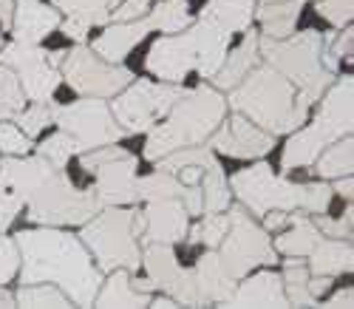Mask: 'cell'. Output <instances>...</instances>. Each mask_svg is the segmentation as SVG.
<instances>
[{
  "label": "cell",
  "mask_w": 354,
  "mask_h": 309,
  "mask_svg": "<svg viewBox=\"0 0 354 309\" xmlns=\"http://www.w3.org/2000/svg\"><path fill=\"white\" fill-rule=\"evenodd\" d=\"M151 292H142L133 287L131 270L116 267L111 270V278L100 287L94 303L97 306H151Z\"/></svg>",
  "instance_id": "4316f807"
},
{
  "label": "cell",
  "mask_w": 354,
  "mask_h": 309,
  "mask_svg": "<svg viewBox=\"0 0 354 309\" xmlns=\"http://www.w3.org/2000/svg\"><path fill=\"white\" fill-rule=\"evenodd\" d=\"M20 270V247L15 238L0 236V287H6Z\"/></svg>",
  "instance_id": "60d3db41"
},
{
  "label": "cell",
  "mask_w": 354,
  "mask_h": 309,
  "mask_svg": "<svg viewBox=\"0 0 354 309\" xmlns=\"http://www.w3.org/2000/svg\"><path fill=\"white\" fill-rule=\"evenodd\" d=\"M142 264L147 270V278L162 290V295H170L182 306H198V290H196V275L193 270H185L176 261V253L170 244L151 241L147 250L142 253Z\"/></svg>",
  "instance_id": "9a60e30c"
},
{
  "label": "cell",
  "mask_w": 354,
  "mask_h": 309,
  "mask_svg": "<svg viewBox=\"0 0 354 309\" xmlns=\"http://www.w3.org/2000/svg\"><path fill=\"white\" fill-rule=\"evenodd\" d=\"M351 100H354V82H351V77L337 80L326 91V94H323L320 111H317L312 125L298 128V134L289 136V142L283 148V159H281V170L283 173L315 165V159L335 139L351 134V119H354Z\"/></svg>",
  "instance_id": "277c9868"
},
{
  "label": "cell",
  "mask_w": 354,
  "mask_h": 309,
  "mask_svg": "<svg viewBox=\"0 0 354 309\" xmlns=\"http://www.w3.org/2000/svg\"><path fill=\"white\" fill-rule=\"evenodd\" d=\"M142 236V213L122 210V204H111L91 215L82 224V244L88 253L97 258V267L111 272L116 267H125L131 272L139 270L142 253H139V238Z\"/></svg>",
  "instance_id": "8992f818"
},
{
  "label": "cell",
  "mask_w": 354,
  "mask_h": 309,
  "mask_svg": "<svg viewBox=\"0 0 354 309\" xmlns=\"http://www.w3.org/2000/svg\"><path fill=\"white\" fill-rule=\"evenodd\" d=\"M306 6V0H263L261 6H255V17L263 28V37L283 40L295 32L301 17V9Z\"/></svg>",
  "instance_id": "cb8c5ba5"
},
{
  "label": "cell",
  "mask_w": 354,
  "mask_h": 309,
  "mask_svg": "<svg viewBox=\"0 0 354 309\" xmlns=\"http://www.w3.org/2000/svg\"><path fill=\"white\" fill-rule=\"evenodd\" d=\"M147 17L153 23V32L173 35L190 26V6H187V0H156L151 12H147Z\"/></svg>",
  "instance_id": "f546056e"
},
{
  "label": "cell",
  "mask_w": 354,
  "mask_h": 309,
  "mask_svg": "<svg viewBox=\"0 0 354 309\" xmlns=\"http://www.w3.org/2000/svg\"><path fill=\"white\" fill-rule=\"evenodd\" d=\"M176 173H179V182H182V184H198L204 170H201V168H196V165H187V168L176 170Z\"/></svg>",
  "instance_id": "681fc988"
},
{
  "label": "cell",
  "mask_w": 354,
  "mask_h": 309,
  "mask_svg": "<svg viewBox=\"0 0 354 309\" xmlns=\"http://www.w3.org/2000/svg\"><path fill=\"white\" fill-rule=\"evenodd\" d=\"M193 275H196V290H198L201 303H227L230 301V295L235 290V278L227 275L216 250H207L198 258V264L193 267Z\"/></svg>",
  "instance_id": "7402d4cb"
},
{
  "label": "cell",
  "mask_w": 354,
  "mask_h": 309,
  "mask_svg": "<svg viewBox=\"0 0 354 309\" xmlns=\"http://www.w3.org/2000/svg\"><path fill=\"white\" fill-rule=\"evenodd\" d=\"M315 224L320 230V236L326 238H351V204L346 207V213L340 219H326V215H315Z\"/></svg>",
  "instance_id": "b9f144b4"
},
{
  "label": "cell",
  "mask_w": 354,
  "mask_h": 309,
  "mask_svg": "<svg viewBox=\"0 0 354 309\" xmlns=\"http://www.w3.org/2000/svg\"><path fill=\"white\" fill-rule=\"evenodd\" d=\"M351 191H354V182H351V173L348 176H340L337 182H335V188H332V193H340L346 202H351Z\"/></svg>",
  "instance_id": "f907efd6"
},
{
  "label": "cell",
  "mask_w": 354,
  "mask_h": 309,
  "mask_svg": "<svg viewBox=\"0 0 354 309\" xmlns=\"http://www.w3.org/2000/svg\"><path fill=\"white\" fill-rule=\"evenodd\" d=\"M60 66H63L60 74L66 77V82L82 97H100V100L116 97L133 80V74L128 69L100 57L88 46H77V48L66 51Z\"/></svg>",
  "instance_id": "8fae6325"
},
{
  "label": "cell",
  "mask_w": 354,
  "mask_h": 309,
  "mask_svg": "<svg viewBox=\"0 0 354 309\" xmlns=\"http://www.w3.org/2000/svg\"><path fill=\"white\" fill-rule=\"evenodd\" d=\"M0 63L9 66L17 74L20 85H23V94L32 103L51 100L57 85H60V71H57V66L48 63V51H43L40 46L15 40V43L3 46Z\"/></svg>",
  "instance_id": "5bb4252c"
},
{
  "label": "cell",
  "mask_w": 354,
  "mask_h": 309,
  "mask_svg": "<svg viewBox=\"0 0 354 309\" xmlns=\"http://www.w3.org/2000/svg\"><path fill=\"white\" fill-rule=\"evenodd\" d=\"M3 46H6V40H3V32H0V51H3Z\"/></svg>",
  "instance_id": "db71d44e"
},
{
  "label": "cell",
  "mask_w": 354,
  "mask_h": 309,
  "mask_svg": "<svg viewBox=\"0 0 354 309\" xmlns=\"http://www.w3.org/2000/svg\"><path fill=\"white\" fill-rule=\"evenodd\" d=\"M227 306H289V301L278 272H258L244 284H235Z\"/></svg>",
  "instance_id": "44dd1931"
},
{
  "label": "cell",
  "mask_w": 354,
  "mask_h": 309,
  "mask_svg": "<svg viewBox=\"0 0 354 309\" xmlns=\"http://www.w3.org/2000/svg\"><path fill=\"white\" fill-rule=\"evenodd\" d=\"M232 193L239 196V202L255 213L263 215L270 210H295L298 207V196H301V184H292L283 176H275L272 168L267 162H258L252 168L239 170L232 179Z\"/></svg>",
  "instance_id": "7c38bea8"
},
{
  "label": "cell",
  "mask_w": 354,
  "mask_h": 309,
  "mask_svg": "<svg viewBox=\"0 0 354 309\" xmlns=\"http://www.w3.org/2000/svg\"><path fill=\"white\" fill-rule=\"evenodd\" d=\"M26 108V94L17 74L0 63V119H15Z\"/></svg>",
  "instance_id": "836d02e7"
},
{
  "label": "cell",
  "mask_w": 354,
  "mask_h": 309,
  "mask_svg": "<svg viewBox=\"0 0 354 309\" xmlns=\"http://www.w3.org/2000/svg\"><path fill=\"white\" fill-rule=\"evenodd\" d=\"M227 100L210 85H198L193 91H182V97L173 103V108L165 114V122L159 119L156 125L147 131L145 157L151 162H159L167 153L204 145L210 134L224 122Z\"/></svg>",
  "instance_id": "3957f363"
},
{
  "label": "cell",
  "mask_w": 354,
  "mask_h": 309,
  "mask_svg": "<svg viewBox=\"0 0 354 309\" xmlns=\"http://www.w3.org/2000/svg\"><path fill=\"white\" fill-rule=\"evenodd\" d=\"M201 196H204V213H221L230 207V182L224 168L216 162L201 173Z\"/></svg>",
  "instance_id": "4dcf8cb0"
},
{
  "label": "cell",
  "mask_w": 354,
  "mask_h": 309,
  "mask_svg": "<svg viewBox=\"0 0 354 309\" xmlns=\"http://www.w3.org/2000/svg\"><path fill=\"white\" fill-rule=\"evenodd\" d=\"M12 20H15V0H0V26L12 32Z\"/></svg>",
  "instance_id": "c3c4849f"
},
{
  "label": "cell",
  "mask_w": 354,
  "mask_h": 309,
  "mask_svg": "<svg viewBox=\"0 0 354 309\" xmlns=\"http://www.w3.org/2000/svg\"><path fill=\"white\" fill-rule=\"evenodd\" d=\"M309 258V272L312 275H340V272H351V241L348 238H326L323 236L315 247H312V253L306 256Z\"/></svg>",
  "instance_id": "d4e9b609"
},
{
  "label": "cell",
  "mask_w": 354,
  "mask_h": 309,
  "mask_svg": "<svg viewBox=\"0 0 354 309\" xmlns=\"http://www.w3.org/2000/svg\"><path fill=\"white\" fill-rule=\"evenodd\" d=\"M258 43H261V35L247 32L239 46H235L232 51H227L221 69L213 74L216 88H221V91L235 88V85H239V82L261 63V48H258Z\"/></svg>",
  "instance_id": "603a6c76"
},
{
  "label": "cell",
  "mask_w": 354,
  "mask_h": 309,
  "mask_svg": "<svg viewBox=\"0 0 354 309\" xmlns=\"http://www.w3.org/2000/svg\"><path fill=\"white\" fill-rule=\"evenodd\" d=\"M252 17H255V0H207L201 9V20L218 26L227 35L247 32Z\"/></svg>",
  "instance_id": "484cf974"
},
{
  "label": "cell",
  "mask_w": 354,
  "mask_h": 309,
  "mask_svg": "<svg viewBox=\"0 0 354 309\" xmlns=\"http://www.w3.org/2000/svg\"><path fill=\"white\" fill-rule=\"evenodd\" d=\"M187 215H201L204 213V196H201V184H185L179 193Z\"/></svg>",
  "instance_id": "f6af8a7d"
},
{
  "label": "cell",
  "mask_w": 354,
  "mask_h": 309,
  "mask_svg": "<svg viewBox=\"0 0 354 309\" xmlns=\"http://www.w3.org/2000/svg\"><path fill=\"white\" fill-rule=\"evenodd\" d=\"M354 142H351V134H346V139H335L326 150L320 153V157L315 159L317 165V173L323 179H340V176H348L351 168H354Z\"/></svg>",
  "instance_id": "f1b7e54d"
},
{
  "label": "cell",
  "mask_w": 354,
  "mask_h": 309,
  "mask_svg": "<svg viewBox=\"0 0 354 309\" xmlns=\"http://www.w3.org/2000/svg\"><path fill=\"white\" fill-rule=\"evenodd\" d=\"M153 32L151 17H136V20H122V23H111L105 32L94 40V51L111 63H120L125 60L147 35Z\"/></svg>",
  "instance_id": "ffe728a7"
},
{
  "label": "cell",
  "mask_w": 354,
  "mask_h": 309,
  "mask_svg": "<svg viewBox=\"0 0 354 309\" xmlns=\"http://www.w3.org/2000/svg\"><path fill=\"white\" fill-rule=\"evenodd\" d=\"M329 202H332V188L323 182H315V184H301V196H298V207L304 213H312V215H320L329 210Z\"/></svg>",
  "instance_id": "f35d334b"
},
{
  "label": "cell",
  "mask_w": 354,
  "mask_h": 309,
  "mask_svg": "<svg viewBox=\"0 0 354 309\" xmlns=\"http://www.w3.org/2000/svg\"><path fill=\"white\" fill-rule=\"evenodd\" d=\"M187 210L179 202V196L170 199H153L147 202L145 213H142V238L151 244H176L187 236Z\"/></svg>",
  "instance_id": "e0dca14e"
},
{
  "label": "cell",
  "mask_w": 354,
  "mask_h": 309,
  "mask_svg": "<svg viewBox=\"0 0 354 309\" xmlns=\"http://www.w3.org/2000/svg\"><path fill=\"white\" fill-rule=\"evenodd\" d=\"M0 306H15V295H9L3 287H0Z\"/></svg>",
  "instance_id": "f5cc1de1"
},
{
  "label": "cell",
  "mask_w": 354,
  "mask_h": 309,
  "mask_svg": "<svg viewBox=\"0 0 354 309\" xmlns=\"http://www.w3.org/2000/svg\"><path fill=\"white\" fill-rule=\"evenodd\" d=\"M97 182H94V191L102 202V207L111 204H133L139 202L136 193V157L125 153V157L105 162L94 170Z\"/></svg>",
  "instance_id": "ac0fdd59"
},
{
  "label": "cell",
  "mask_w": 354,
  "mask_h": 309,
  "mask_svg": "<svg viewBox=\"0 0 354 309\" xmlns=\"http://www.w3.org/2000/svg\"><path fill=\"white\" fill-rule=\"evenodd\" d=\"M185 184L176 179L173 173L167 170H153L151 176H142L136 179V193H139V202H153V199H170V196H179Z\"/></svg>",
  "instance_id": "d6a6232c"
},
{
  "label": "cell",
  "mask_w": 354,
  "mask_h": 309,
  "mask_svg": "<svg viewBox=\"0 0 354 309\" xmlns=\"http://www.w3.org/2000/svg\"><path fill=\"white\" fill-rule=\"evenodd\" d=\"M323 306H326V309H351V306H354V290H343V292H337L335 298H329Z\"/></svg>",
  "instance_id": "bcb514c9"
},
{
  "label": "cell",
  "mask_w": 354,
  "mask_h": 309,
  "mask_svg": "<svg viewBox=\"0 0 354 309\" xmlns=\"http://www.w3.org/2000/svg\"><path fill=\"white\" fill-rule=\"evenodd\" d=\"M15 119H17V125H20V131H23L26 136H37L43 128L54 125V105H48V100L35 103V105L23 108Z\"/></svg>",
  "instance_id": "8d00e7d4"
},
{
  "label": "cell",
  "mask_w": 354,
  "mask_h": 309,
  "mask_svg": "<svg viewBox=\"0 0 354 309\" xmlns=\"http://www.w3.org/2000/svg\"><path fill=\"white\" fill-rule=\"evenodd\" d=\"M326 46V37L317 32H304V35H289L283 40H272L261 35V60L275 71H281L295 88L304 103L320 100V94L329 88L332 71L320 63V51Z\"/></svg>",
  "instance_id": "5b68a950"
},
{
  "label": "cell",
  "mask_w": 354,
  "mask_h": 309,
  "mask_svg": "<svg viewBox=\"0 0 354 309\" xmlns=\"http://www.w3.org/2000/svg\"><path fill=\"white\" fill-rule=\"evenodd\" d=\"M182 97V88L176 82H151V80H139L128 82L120 94L111 103L113 119L122 125L125 134H139V131H151L159 119L173 108V103Z\"/></svg>",
  "instance_id": "ba28073f"
},
{
  "label": "cell",
  "mask_w": 354,
  "mask_h": 309,
  "mask_svg": "<svg viewBox=\"0 0 354 309\" xmlns=\"http://www.w3.org/2000/svg\"><path fill=\"white\" fill-rule=\"evenodd\" d=\"M210 148H216L224 157H235V159H258V157H267L275 148V136L270 131L258 128L244 114L235 111L230 116V122H221L210 134Z\"/></svg>",
  "instance_id": "2e32d148"
},
{
  "label": "cell",
  "mask_w": 354,
  "mask_h": 309,
  "mask_svg": "<svg viewBox=\"0 0 354 309\" xmlns=\"http://www.w3.org/2000/svg\"><path fill=\"white\" fill-rule=\"evenodd\" d=\"M28 219L43 227H71L85 224L91 215L102 210V202L97 191H80L71 184V179L63 173V168H51L26 196Z\"/></svg>",
  "instance_id": "52a82bcc"
},
{
  "label": "cell",
  "mask_w": 354,
  "mask_h": 309,
  "mask_svg": "<svg viewBox=\"0 0 354 309\" xmlns=\"http://www.w3.org/2000/svg\"><path fill=\"white\" fill-rule=\"evenodd\" d=\"M309 267L301 264V261H286V270L281 275V281H283V292H286V301L295 303V306H315L317 298H312L309 292Z\"/></svg>",
  "instance_id": "1f68e13d"
},
{
  "label": "cell",
  "mask_w": 354,
  "mask_h": 309,
  "mask_svg": "<svg viewBox=\"0 0 354 309\" xmlns=\"http://www.w3.org/2000/svg\"><path fill=\"white\" fill-rule=\"evenodd\" d=\"M198 57H201V35H198V26L193 23L182 28V32H173L156 40L153 48L147 51L145 69L162 82L179 85L190 71H196Z\"/></svg>",
  "instance_id": "4fadbf2b"
},
{
  "label": "cell",
  "mask_w": 354,
  "mask_h": 309,
  "mask_svg": "<svg viewBox=\"0 0 354 309\" xmlns=\"http://www.w3.org/2000/svg\"><path fill=\"white\" fill-rule=\"evenodd\" d=\"M20 210H23V199L9 188L3 179H0V233L17 219Z\"/></svg>",
  "instance_id": "7bdbcfd3"
},
{
  "label": "cell",
  "mask_w": 354,
  "mask_h": 309,
  "mask_svg": "<svg viewBox=\"0 0 354 309\" xmlns=\"http://www.w3.org/2000/svg\"><path fill=\"white\" fill-rule=\"evenodd\" d=\"M60 28H63V35L82 43L88 37V32H91V20L82 17V15H68L66 20H60Z\"/></svg>",
  "instance_id": "ee69618b"
},
{
  "label": "cell",
  "mask_w": 354,
  "mask_h": 309,
  "mask_svg": "<svg viewBox=\"0 0 354 309\" xmlns=\"http://www.w3.org/2000/svg\"><path fill=\"white\" fill-rule=\"evenodd\" d=\"M54 28H60V12L43 0H15L12 35L17 43L40 46Z\"/></svg>",
  "instance_id": "d6986e66"
},
{
  "label": "cell",
  "mask_w": 354,
  "mask_h": 309,
  "mask_svg": "<svg viewBox=\"0 0 354 309\" xmlns=\"http://www.w3.org/2000/svg\"><path fill=\"white\" fill-rule=\"evenodd\" d=\"M230 105L272 136L301 128L309 114V103L298 97V88L267 63H258L239 85L230 88Z\"/></svg>",
  "instance_id": "7a4b0ae2"
},
{
  "label": "cell",
  "mask_w": 354,
  "mask_h": 309,
  "mask_svg": "<svg viewBox=\"0 0 354 309\" xmlns=\"http://www.w3.org/2000/svg\"><path fill=\"white\" fill-rule=\"evenodd\" d=\"M227 230H230V213H207L201 219V224L198 227H193V230H187L190 233V241L196 244V241H201V244H207L210 250H216V247L221 244V238L227 236Z\"/></svg>",
  "instance_id": "d590c367"
},
{
  "label": "cell",
  "mask_w": 354,
  "mask_h": 309,
  "mask_svg": "<svg viewBox=\"0 0 354 309\" xmlns=\"http://www.w3.org/2000/svg\"><path fill=\"white\" fill-rule=\"evenodd\" d=\"M320 230L317 224L309 219V215H298V219L292 222L289 230H283L278 238H275V250L289 256V258H306L312 253V247L320 241Z\"/></svg>",
  "instance_id": "83f0119b"
},
{
  "label": "cell",
  "mask_w": 354,
  "mask_h": 309,
  "mask_svg": "<svg viewBox=\"0 0 354 309\" xmlns=\"http://www.w3.org/2000/svg\"><path fill=\"white\" fill-rule=\"evenodd\" d=\"M216 253L227 275H232L235 281L250 275L252 267L275 261V247L270 241V233L258 227L252 215H247L241 207L230 210V230L221 238Z\"/></svg>",
  "instance_id": "9c48e42d"
},
{
  "label": "cell",
  "mask_w": 354,
  "mask_h": 309,
  "mask_svg": "<svg viewBox=\"0 0 354 309\" xmlns=\"http://www.w3.org/2000/svg\"><path fill=\"white\" fill-rule=\"evenodd\" d=\"M77 153L74 139L66 131H57L54 136H48L40 148H37V157H43L46 162H51L54 168H66V162Z\"/></svg>",
  "instance_id": "74e56055"
},
{
  "label": "cell",
  "mask_w": 354,
  "mask_h": 309,
  "mask_svg": "<svg viewBox=\"0 0 354 309\" xmlns=\"http://www.w3.org/2000/svg\"><path fill=\"white\" fill-rule=\"evenodd\" d=\"M54 125L74 139L77 153L116 145L125 136L122 125L113 119L111 108L100 97H85L71 105H54Z\"/></svg>",
  "instance_id": "30bf717a"
},
{
  "label": "cell",
  "mask_w": 354,
  "mask_h": 309,
  "mask_svg": "<svg viewBox=\"0 0 354 309\" xmlns=\"http://www.w3.org/2000/svg\"><path fill=\"white\" fill-rule=\"evenodd\" d=\"M329 284H332L329 275H309V292H312V298H320L323 292L329 290Z\"/></svg>",
  "instance_id": "7dc6e473"
},
{
  "label": "cell",
  "mask_w": 354,
  "mask_h": 309,
  "mask_svg": "<svg viewBox=\"0 0 354 309\" xmlns=\"http://www.w3.org/2000/svg\"><path fill=\"white\" fill-rule=\"evenodd\" d=\"M267 215V230H281L283 224H286V210H270V213H263Z\"/></svg>",
  "instance_id": "816d5d0a"
},
{
  "label": "cell",
  "mask_w": 354,
  "mask_h": 309,
  "mask_svg": "<svg viewBox=\"0 0 354 309\" xmlns=\"http://www.w3.org/2000/svg\"><path fill=\"white\" fill-rule=\"evenodd\" d=\"M17 306H71V298L54 284H23L15 295Z\"/></svg>",
  "instance_id": "e575fe53"
},
{
  "label": "cell",
  "mask_w": 354,
  "mask_h": 309,
  "mask_svg": "<svg viewBox=\"0 0 354 309\" xmlns=\"http://www.w3.org/2000/svg\"><path fill=\"white\" fill-rule=\"evenodd\" d=\"M17 247L23 284H54L77 306L94 303L102 287V270L94 264L82 238L57 227H37L23 230Z\"/></svg>",
  "instance_id": "6da1fadb"
},
{
  "label": "cell",
  "mask_w": 354,
  "mask_h": 309,
  "mask_svg": "<svg viewBox=\"0 0 354 309\" xmlns=\"http://www.w3.org/2000/svg\"><path fill=\"white\" fill-rule=\"evenodd\" d=\"M28 148H32V136H26L9 119H0V150L6 157H26Z\"/></svg>",
  "instance_id": "ab89813d"
}]
</instances>
